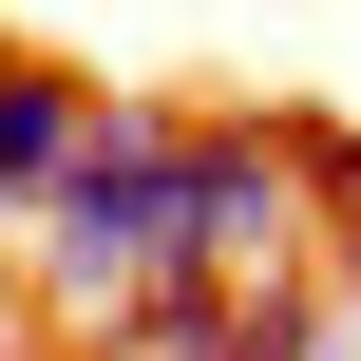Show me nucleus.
<instances>
[{
    "mask_svg": "<svg viewBox=\"0 0 361 361\" xmlns=\"http://www.w3.org/2000/svg\"><path fill=\"white\" fill-rule=\"evenodd\" d=\"M305 228V133L286 114H114L57 209H19V267L57 324H133L152 286H247Z\"/></svg>",
    "mask_w": 361,
    "mask_h": 361,
    "instance_id": "1",
    "label": "nucleus"
},
{
    "mask_svg": "<svg viewBox=\"0 0 361 361\" xmlns=\"http://www.w3.org/2000/svg\"><path fill=\"white\" fill-rule=\"evenodd\" d=\"M95 361H343L324 286H152L133 324H95Z\"/></svg>",
    "mask_w": 361,
    "mask_h": 361,
    "instance_id": "2",
    "label": "nucleus"
},
{
    "mask_svg": "<svg viewBox=\"0 0 361 361\" xmlns=\"http://www.w3.org/2000/svg\"><path fill=\"white\" fill-rule=\"evenodd\" d=\"M95 133H114V95H95V76H57V57H19V76H0V228H19V209H57Z\"/></svg>",
    "mask_w": 361,
    "mask_h": 361,
    "instance_id": "3",
    "label": "nucleus"
},
{
    "mask_svg": "<svg viewBox=\"0 0 361 361\" xmlns=\"http://www.w3.org/2000/svg\"><path fill=\"white\" fill-rule=\"evenodd\" d=\"M0 76H19V38H0Z\"/></svg>",
    "mask_w": 361,
    "mask_h": 361,
    "instance_id": "4",
    "label": "nucleus"
},
{
    "mask_svg": "<svg viewBox=\"0 0 361 361\" xmlns=\"http://www.w3.org/2000/svg\"><path fill=\"white\" fill-rule=\"evenodd\" d=\"M0 361H19V324H0Z\"/></svg>",
    "mask_w": 361,
    "mask_h": 361,
    "instance_id": "5",
    "label": "nucleus"
}]
</instances>
